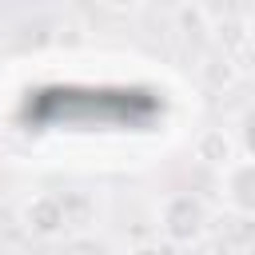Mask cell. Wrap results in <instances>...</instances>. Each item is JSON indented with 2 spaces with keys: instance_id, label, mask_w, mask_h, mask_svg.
Masks as SVG:
<instances>
[{
  "instance_id": "cell-2",
  "label": "cell",
  "mask_w": 255,
  "mask_h": 255,
  "mask_svg": "<svg viewBox=\"0 0 255 255\" xmlns=\"http://www.w3.org/2000/svg\"><path fill=\"white\" fill-rule=\"evenodd\" d=\"M24 223H28V231H36V235H44V239L60 235V231L68 227V219H64V199H56V195H36V199L24 207Z\"/></svg>"
},
{
  "instance_id": "cell-1",
  "label": "cell",
  "mask_w": 255,
  "mask_h": 255,
  "mask_svg": "<svg viewBox=\"0 0 255 255\" xmlns=\"http://www.w3.org/2000/svg\"><path fill=\"white\" fill-rule=\"evenodd\" d=\"M159 223H163V235H167L171 243H191V239L203 235L207 211H203V203L191 199V195H171V199L163 203Z\"/></svg>"
},
{
  "instance_id": "cell-3",
  "label": "cell",
  "mask_w": 255,
  "mask_h": 255,
  "mask_svg": "<svg viewBox=\"0 0 255 255\" xmlns=\"http://www.w3.org/2000/svg\"><path fill=\"white\" fill-rule=\"evenodd\" d=\"M195 155H199V159H207V163H219V167H227V163H231V139H227L219 128H211V131H203V135H199V143H195Z\"/></svg>"
},
{
  "instance_id": "cell-4",
  "label": "cell",
  "mask_w": 255,
  "mask_h": 255,
  "mask_svg": "<svg viewBox=\"0 0 255 255\" xmlns=\"http://www.w3.org/2000/svg\"><path fill=\"white\" fill-rule=\"evenodd\" d=\"M239 171H243L251 183H247V191H227V203L239 207V211H247V215H255V159L239 163Z\"/></svg>"
},
{
  "instance_id": "cell-5",
  "label": "cell",
  "mask_w": 255,
  "mask_h": 255,
  "mask_svg": "<svg viewBox=\"0 0 255 255\" xmlns=\"http://www.w3.org/2000/svg\"><path fill=\"white\" fill-rule=\"evenodd\" d=\"M108 4H116V8H135L139 0H108Z\"/></svg>"
},
{
  "instance_id": "cell-6",
  "label": "cell",
  "mask_w": 255,
  "mask_h": 255,
  "mask_svg": "<svg viewBox=\"0 0 255 255\" xmlns=\"http://www.w3.org/2000/svg\"><path fill=\"white\" fill-rule=\"evenodd\" d=\"M243 255H255V247H251V251H243Z\"/></svg>"
},
{
  "instance_id": "cell-7",
  "label": "cell",
  "mask_w": 255,
  "mask_h": 255,
  "mask_svg": "<svg viewBox=\"0 0 255 255\" xmlns=\"http://www.w3.org/2000/svg\"><path fill=\"white\" fill-rule=\"evenodd\" d=\"M187 4H195V0H187Z\"/></svg>"
}]
</instances>
